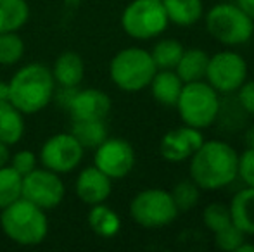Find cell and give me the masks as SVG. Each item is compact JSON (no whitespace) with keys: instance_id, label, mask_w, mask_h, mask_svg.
Returning <instances> with one entry per match:
<instances>
[{"instance_id":"7a4b0ae2","label":"cell","mask_w":254,"mask_h":252,"mask_svg":"<svg viewBox=\"0 0 254 252\" xmlns=\"http://www.w3.org/2000/svg\"><path fill=\"white\" fill-rule=\"evenodd\" d=\"M7 83H9V102L24 116L44 111L54 101L57 88L52 69L40 62L24 64Z\"/></svg>"},{"instance_id":"e0dca14e","label":"cell","mask_w":254,"mask_h":252,"mask_svg":"<svg viewBox=\"0 0 254 252\" xmlns=\"http://www.w3.org/2000/svg\"><path fill=\"white\" fill-rule=\"evenodd\" d=\"M149 87H151L152 97L161 105L175 107L184 88V81L175 73V69H157Z\"/></svg>"},{"instance_id":"e575fe53","label":"cell","mask_w":254,"mask_h":252,"mask_svg":"<svg viewBox=\"0 0 254 252\" xmlns=\"http://www.w3.org/2000/svg\"><path fill=\"white\" fill-rule=\"evenodd\" d=\"M9 159H10L9 147H7L5 144H2V142H0V168H2V166L9 164Z\"/></svg>"},{"instance_id":"8fae6325","label":"cell","mask_w":254,"mask_h":252,"mask_svg":"<svg viewBox=\"0 0 254 252\" xmlns=\"http://www.w3.org/2000/svg\"><path fill=\"white\" fill-rule=\"evenodd\" d=\"M66 195V187L61 175L47 168H35L23 176V190L21 197L33 202L44 211L56 209Z\"/></svg>"},{"instance_id":"d6a6232c","label":"cell","mask_w":254,"mask_h":252,"mask_svg":"<svg viewBox=\"0 0 254 252\" xmlns=\"http://www.w3.org/2000/svg\"><path fill=\"white\" fill-rule=\"evenodd\" d=\"M237 101L239 105L242 107V111L254 116V80H246L242 83V87L237 90Z\"/></svg>"},{"instance_id":"9c48e42d","label":"cell","mask_w":254,"mask_h":252,"mask_svg":"<svg viewBox=\"0 0 254 252\" xmlns=\"http://www.w3.org/2000/svg\"><path fill=\"white\" fill-rule=\"evenodd\" d=\"M204 78L218 94H234L248 80V62L234 50L216 52L209 55Z\"/></svg>"},{"instance_id":"277c9868","label":"cell","mask_w":254,"mask_h":252,"mask_svg":"<svg viewBox=\"0 0 254 252\" xmlns=\"http://www.w3.org/2000/svg\"><path fill=\"white\" fill-rule=\"evenodd\" d=\"M157 67L151 52L140 47L120 50L109 64L111 81L123 92H140L151 85Z\"/></svg>"},{"instance_id":"6da1fadb","label":"cell","mask_w":254,"mask_h":252,"mask_svg":"<svg viewBox=\"0 0 254 252\" xmlns=\"http://www.w3.org/2000/svg\"><path fill=\"white\" fill-rule=\"evenodd\" d=\"M239 154L230 144L204 140L190 157V180L202 190H220L237 178Z\"/></svg>"},{"instance_id":"cb8c5ba5","label":"cell","mask_w":254,"mask_h":252,"mask_svg":"<svg viewBox=\"0 0 254 252\" xmlns=\"http://www.w3.org/2000/svg\"><path fill=\"white\" fill-rule=\"evenodd\" d=\"M71 133L80 142L85 151L87 149L95 151L109 137L106 119H80V121H73Z\"/></svg>"},{"instance_id":"7c38bea8","label":"cell","mask_w":254,"mask_h":252,"mask_svg":"<svg viewBox=\"0 0 254 252\" xmlns=\"http://www.w3.org/2000/svg\"><path fill=\"white\" fill-rule=\"evenodd\" d=\"M94 166L111 180H121L131 173L135 166V151L125 138H109L95 149Z\"/></svg>"},{"instance_id":"5bb4252c","label":"cell","mask_w":254,"mask_h":252,"mask_svg":"<svg viewBox=\"0 0 254 252\" xmlns=\"http://www.w3.org/2000/svg\"><path fill=\"white\" fill-rule=\"evenodd\" d=\"M111 97L97 88H78L71 101L67 112L73 121L80 119H106L111 112Z\"/></svg>"},{"instance_id":"ba28073f","label":"cell","mask_w":254,"mask_h":252,"mask_svg":"<svg viewBox=\"0 0 254 252\" xmlns=\"http://www.w3.org/2000/svg\"><path fill=\"white\" fill-rule=\"evenodd\" d=\"M130 216L142 228H163L177 219L178 209L170 192L147 189L131 199Z\"/></svg>"},{"instance_id":"d4e9b609","label":"cell","mask_w":254,"mask_h":252,"mask_svg":"<svg viewBox=\"0 0 254 252\" xmlns=\"http://www.w3.org/2000/svg\"><path fill=\"white\" fill-rule=\"evenodd\" d=\"M184 45L175 38H164L159 40L151 50V55L154 59L157 69H175V66L180 61L184 54Z\"/></svg>"},{"instance_id":"f546056e","label":"cell","mask_w":254,"mask_h":252,"mask_svg":"<svg viewBox=\"0 0 254 252\" xmlns=\"http://www.w3.org/2000/svg\"><path fill=\"white\" fill-rule=\"evenodd\" d=\"M244 237H246V233L241 232V230L232 223V225L225 226L223 230L214 233V244H216V247L221 251L235 252L237 247L246 240Z\"/></svg>"},{"instance_id":"836d02e7","label":"cell","mask_w":254,"mask_h":252,"mask_svg":"<svg viewBox=\"0 0 254 252\" xmlns=\"http://www.w3.org/2000/svg\"><path fill=\"white\" fill-rule=\"evenodd\" d=\"M235 3L254 19V0H235Z\"/></svg>"},{"instance_id":"8d00e7d4","label":"cell","mask_w":254,"mask_h":252,"mask_svg":"<svg viewBox=\"0 0 254 252\" xmlns=\"http://www.w3.org/2000/svg\"><path fill=\"white\" fill-rule=\"evenodd\" d=\"M244 140H246V145H248V147L254 149V126L248 128V131L244 133Z\"/></svg>"},{"instance_id":"1f68e13d","label":"cell","mask_w":254,"mask_h":252,"mask_svg":"<svg viewBox=\"0 0 254 252\" xmlns=\"http://www.w3.org/2000/svg\"><path fill=\"white\" fill-rule=\"evenodd\" d=\"M237 176H241L246 187H254V149L248 147L242 154H239Z\"/></svg>"},{"instance_id":"8992f818","label":"cell","mask_w":254,"mask_h":252,"mask_svg":"<svg viewBox=\"0 0 254 252\" xmlns=\"http://www.w3.org/2000/svg\"><path fill=\"white\" fill-rule=\"evenodd\" d=\"M206 30L216 42L230 47L248 44L254 35V19L237 3L221 2L207 10Z\"/></svg>"},{"instance_id":"d6986e66","label":"cell","mask_w":254,"mask_h":252,"mask_svg":"<svg viewBox=\"0 0 254 252\" xmlns=\"http://www.w3.org/2000/svg\"><path fill=\"white\" fill-rule=\"evenodd\" d=\"M170 23L177 26H192L204 14L202 0H161Z\"/></svg>"},{"instance_id":"83f0119b","label":"cell","mask_w":254,"mask_h":252,"mask_svg":"<svg viewBox=\"0 0 254 252\" xmlns=\"http://www.w3.org/2000/svg\"><path fill=\"white\" fill-rule=\"evenodd\" d=\"M199 187L192 180H182L170 192L178 212H187L194 209L199 202Z\"/></svg>"},{"instance_id":"4316f807","label":"cell","mask_w":254,"mask_h":252,"mask_svg":"<svg viewBox=\"0 0 254 252\" xmlns=\"http://www.w3.org/2000/svg\"><path fill=\"white\" fill-rule=\"evenodd\" d=\"M24 42L16 33H0V66H14L23 59Z\"/></svg>"},{"instance_id":"30bf717a","label":"cell","mask_w":254,"mask_h":252,"mask_svg":"<svg viewBox=\"0 0 254 252\" xmlns=\"http://www.w3.org/2000/svg\"><path fill=\"white\" fill-rule=\"evenodd\" d=\"M85 149L73 137V133H56L44 142L38 154L42 168H47L57 175L71 173L81 164Z\"/></svg>"},{"instance_id":"74e56055","label":"cell","mask_w":254,"mask_h":252,"mask_svg":"<svg viewBox=\"0 0 254 252\" xmlns=\"http://www.w3.org/2000/svg\"><path fill=\"white\" fill-rule=\"evenodd\" d=\"M235 252H254V246L253 244H246V240H244V242L237 247V251Z\"/></svg>"},{"instance_id":"484cf974","label":"cell","mask_w":254,"mask_h":252,"mask_svg":"<svg viewBox=\"0 0 254 252\" xmlns=\"http://www.w3.org/2000/svg\"><path fill=\"white\" fill-rule=\"evenodd\" d=\"M21 190H23V176L12 166H2L0 168V209L21 199Z\"/></svg>"},{"instance_id":"d590c367","label":"cell","mask_w":254,"mask_h":252,"mask_svg":"<svg viewBox=\"0 0 254 252\" xmlns=\"http://www.w3.org/2000/svg\"><path fill=\"white\" fill-rule=\"evenodd\" d=\"M9 102V83L0 80V104Z\"/></svg>"},{"instance_id":"7402d4cb","label":"cell","mask_w":254,"mask_h":252,"mask_svg":"<svg viewBox=\"0 0 254 252\" xmlns=\"http://www.w3.org/2000/svg\"><path fill=\"white\" fill-rule=\"evenodd\" d=\"M207 61H209V55L201 49H189V50H184L180 61L175 66V73L180 76L184 83L201 81L206 76Z\"/></svg>"},{"instance_id":"44dd1931","label":"cell","mask_w":254,"mask_h":252,"mask_svg":"<svg viewBox=\"0 0 254 252\" xmlns=\"http://www.w3.org/2000/svg\"><path fill=\"white\" fill-rule=\"evenodd\" d=\"M87 221L92 232L102 239H111L121 228V218L118 216V212L104 202L92 205V209L88 211Z\"/></svg>"},{"instance_id":"3957f363","label":"cell","mask_w":254,"mask_h":252,"mask_svg":"<svg viewBox=\"0 0 254 252\" xmlns=\"http://www.w3.org/2000/svg\"><path fill=\"white\" fill-rule=\"evenodd\" d=\"M0 228L17 246L33 247L47 239L49 219L44 209L21 197L0 209Z\"/></svg>"},{"instance_id":"9a60e30c","label":"cell","mask_w":254,"mask_h":252,"mask_svg":"<svg viewBox=\"0 0 254 252\" xmlns=\"http://www.w3.org/2000/svg\"><path fill=\"white\" fill-rule=\"evenodd\" d=\"M74 192H76V197L85 204H101L109 199L113 192V180L95 166H87L78 173Z\"/></svg>"},{"instance_id":"2e32d148","label":"cell","mask_w":254,"mask_h":252,"mask_svg":"<svg viewBox=\"0 0 254 252\" xmlns=\"http://www.w3.org/2000/svg\"><path fill=\"white\" fill-rule=\"evenodd\" d=\"M52 76L59 87H80L85 78V62L73 50L63 52L52 66Z\"/></svg>"},{"instance_id":"ffe728a7","label":"cell","mask_w":254,"mask_h":252,"mask_svg":"<svg viewBox=\"0 0 254 252\" xmlns=\"http://www.w3.org/2000/svg\"><path fill=\"white\" fill-rule=\"evenodd\" d=\"M24 114L10 102L0 104V142L7 147L21 142L24 135Z\"/></svg>"},{"instance_id":"f1b7e54d","label":"cell","mask_w":254,"mask_h":252,"mask_svg":"<svg viewBox=\"0 0 254 252\" xmlns=\"http://www.w3.org/2000/svg\"><path fill=\"white\" fill-rule=\"evenodd\" d=\"M202 221H204V225H206V228L211 230L213 233L220 232V230H223L225 226L232 225L230 209H228V205H225V204L213 202V204L204 207Z\"/></svg>"},{"instance_id":"4dcf8cb0","label":"cell","mask_w":254,"mask_h":252,"mask_svg":"<svg viewBox=\"0 0 254 252\" xmlns=\"http://www.w3.org/2000/svg\"><path fill=\"white\" fill-rule=\"evenodd\" d=\"M9 162L21 176H24L30 171H33V169L38 166V157L33 151H26V149H23V151H17L14 155H10Z\"/></svg>"},{"instance_id":"603a6c76","label":"cell","mask_w":254,"mask_h":252,"mask_svg":"<svg viewBox=\"0 0 254 252\" xmlns=\"http://www.w3.org/2000/svg\"><path fill=\"white\" fill-rule=\"evenodd\" d=\"M30 19L26 0H0V33H16Z\"/></svg>"},{"instance_id":"ac0fdd59","label":"cell","mask_w":254,"mask_h":252,"mask_svg":"<svg viewBox=\"0 0 254 252\" xmlns=\"http://www.w3.org/2000/svg\"><path fill=\"white\" fill-rule=\"evenodd\" d=\"M232 223L246 235H254V187H246L230 202Z\"/></svg>"},{"instance_id":"4fadbf2b","label":"cell","mask_w":254,"mask_h":252,"mask_svg":"<svg viewBox=\"0 0 254 252\" xmlns=\"http://www.w3.org/2000/svg\"><path fill=\"white\" fill-rule=\"evenodd\" d=\"M202 131L192 126H180L171 130L161 138V155L170 162H184L192 157L195 151L202 145Z\"/></svg>"},{"instance_id":"52a82bcc","label":"cell","mask_w":254,"mask_h":252,"mask_svg":"<svg viewBox=\"0 0 254 252\" xmlns=\"http://www.w3.org/2000/svg\"><path fill=\"white\" fill-rule=\"evenodd\" d=\"M170 24L161 0H133L121 14V28L135 40H152Z\"/></svg>"},{"instance_id":"5b68a950","label":"cell","mask_w":254,"mask_h":252,"mask_svg":"<svg viewBox=\"0 0 254 252\" xmlns=\"http://www.w3.org/2000/svg\"><path fill=\"white\" fill-rule=\"evenodd\" d=\"M175 107L178 109L184 125L204 130L218 119L221 102L218 92L207 81L201 80L184 83Z\"/></svg>"}]
</instances>
